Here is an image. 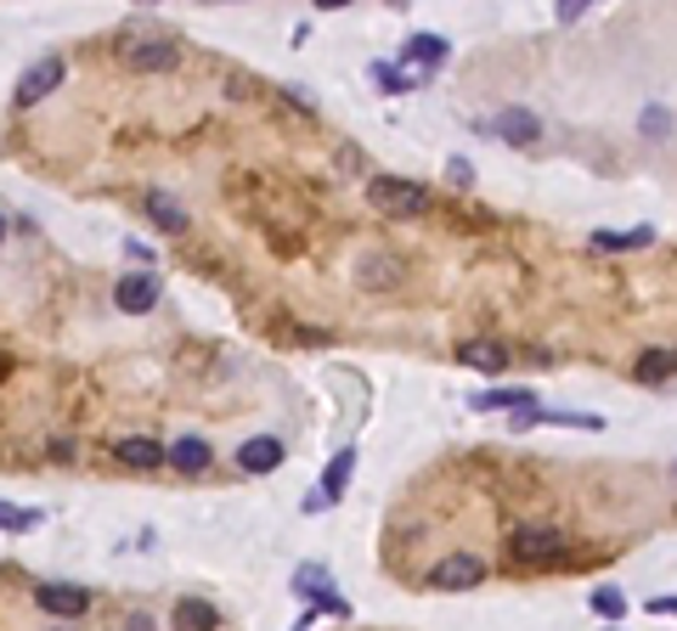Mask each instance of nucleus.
Wrapping results in <instances>:
<instances>
[{"label":"nucleus","instance_id":"obj_12","mask_svg":"<svg viewBox=\"0 0 677 631\" xmlns=\"http://www.w3.org/2000/svg\"><path fill=\"white\" fill-rule=\"evenodd\" d=\"M215 625H220V614L204 598H176V609H169V631H215Z\"/></svg>","mask_w":677,"mask_h":631},{"label":"nucleus","instance_id":"obj_27","mask_svg":"<svg viewBox=\"0 0 677 631\" xmlns=\"http://www.w3.org/2000/svg\"><path fill=\"white\" fill-rule=\"evenodd\" d=\"M644 609H649V614H677V598H649Z\"/></svg>","mask_w":677,"mask_h":631},{"label":"nucleus","instance_id":"obj_26","mask_svg":"<svg viewBox=\"0 0 677 631\" xmlns=\"http://www.w3.org/2000/svg\"><path fill=\"white\" fill-rule=\"evenodd\" d=\"M447 180H452V187H469V180H474V164H469V158H452V164H447Z\"/></svg>","mask_w":677,"mask_h":631},{"label":"nucleus","instance_id":"obj_22","mask_svg":"<svg viewBox=\"0 0 677 631\" xmlns=\"http://www.w3.org/2000/svg\"><path fill=\"white\" fill-rule=\"evenodd\" d=\"M367 73H373V85H379V90H395V97L418 85V73H406V68H395V62H373Z\"/></svg>","mask_w":677,"mask_h":631},{"label":"nucleus","instance_id":"obj_10","mask_svg":"<svg viewBox=\"0 0 677 631\" xmlns=\"http://www.w3.org/2000/svg\"><path fill=\"white\" fill-rule=\"evenodd\" d=\"M401 57H406V62H412V73L423 79V73H435V68L452 57V46H447V34H412Z\"/></svg>","mask_w":677,"mask_h":631},{"label":"nucleus","instance_id":"obj_3","mask_svg":"<svg viewBox=\"0 0 677 631\" xmlns=\"http://www.w3.org/2000/svg\"><path fill=\"white\" fill-rule=\"evenodd\" d=\"M485 581V559L480 553H447L430 564V586L435 592H474Z\"/></svg>","mask_w":677,"mask_h":631},{"label":"nucleus","instance_id":"obj_24","mask_svg":"<svg viewBox=\"0 0 677 631\" xmlns=\"http://www.w3.org/2000/svg\"><path fill=\"white\" fill-rule=\"evenodd\" d=\"M638 125H644V136H666V130H671V114H666V108H644Z\"/></svg>","mask_w":677,"mask_h":631},{"label":"nucleus","instance_id":"obj_19","mask_svg":"<svg viewBox=\"0 0 677 631\" xmlns=\"http://www.w3.org/2000/svg\"><path fill=\"white\" fill-rule=\"evenodd\" d=\"M147 215H153L169 237H181V231H187V209L169 198V193H147Z\"/></svg>","mask_w":677,"mask_h":631},{"label":"nucleus","instance_id":"obj_2","mask_svg":"<svg viewBox=\"0 0 677 631\" xmlns=\"http://www.w3.org/2000/svg\"><path fill=\"white\" fill-rule=\"evenodd\" d=\"M508 553H514L520 564H553L565 553V535L542 519H526V524H514V535H508Z\"/></svg>","mask_w":677,"mask_h":631},{"label":"nucleus","instance_id":"obj_16","mask_svg":"<svg viewBox=\"0 0 677 631\" xmlns=\"http://www.w3.org/2000/svg\"><path fill=\"white\" fill-rule=\"evenodd\" d=\"M458 355H463V367H474V373H502L508 367V349L497 338H469Z\"/></svg>","mask_w":677,"mask_h":631},{"label":"nucleus","instance_id":"obj_13","mask_svg":"<svg viewBox=\"0 0 677 631\" xmlns=\"http://www.w3.org/2000/svg\"><path fill=\"white\" fill-rule=\"evenodd\" d=\"M491 130H497L502 141L526 147V141H537V130H542V125H537V114H531V108H502V114L491 119Z\"/></svg>","mask_w":677,"mask_h":631},{"label":"nucleus","instance_id":"obj_4","mask_svg":"<svg viewBox=\"0 0 677 631\" xmlns=\"http://www.w3.org/2000/svg\"><path fill=\"white\" fill-rule=\"evenodd\" d=\"M294 592H300L311 609H322V614L351 620V603L333 592V581H327V570H322V564H300V570H294Z\"/></svg>","mask_w":677,"mask_h":631},{"label":"nucleus","instance_id":"obj_11","mask_svg":"<svg viewBox=\"0 0 677 631\" xmlns=\"http://www.w3.org/2000/svg\"><path fill=\"white\" fill-rule=\"evenodd\" d=\"M351 474H356V451L345 445V451H338V457L322 469V480H316V496H322V507H333L338 496L351 491Z\"/></svg>","mask_w":677,"mask_h":631},{"label":"nucleus","instance_id":"obj_8","mask_svg":"<svg viewBox=\"0 0 677 631\" xmlns=\"http://www.w3.org/2000/svg\"><path fill=\"white\" fill-rule=\"evenodd\" d=\"M237 469H243V474H272V469H283V440H277V434L243 440V445H237Z\"/></svg>","mask_w":677,"mask_h":631},{"label":"nucleus","instance_id":"obj_29","mask_svg":"<svg viewBox=\"0 0 677 631\" xmlns=\"http://www.w3.org/2000/svg\"><path fill=\"white\" fill-rule=\"evenodd\" d=\"M46 631H68V625H46Z\"/></svg>","mask_w":677,"mask_h":631},{"label":"nucleus","instance_id":"obj_23","mask_svg":"<svg viewBox=\"0 0 677 631\" xmlns=\"http://www.w3.org/2000/svg\"><path fill=\"white\" fill-rule=\"evenodd\" d=\"M587 603H592V614H605V620H621V614H627V598H621L616 586H599Z\"/></svg>","mask_w":677,"mask_h":631},{"label":"nucleus","instance_id":"obj_5","mask_svg":"<svg viewBox=\"0 0 677 631\" xmlns=\"http://www.w3.org/2000/svg\"><path fill=\"white\" fill-rule=\"evenodd\" d=\"M62 73H68V62H62L57 51H51V57H40V62H35V68H29L23 79H18V90H12V102H18V108H35L40 97H51V90L62 85Z\"/></svg>","mask_w":677,"mask_h":631},{"label":"nucleus","instance_id":"obj_9","mask_svg":"<svg viewBox=\"0 0 677 631\" xmlns=\"http://www.w3.org/2000/svg\"><path fill=\"white\" fill-rule=\"evenodd\" d=\"M114 457L125 469H158V463H169V445H158L147 434H125V440H114Z\"/></svg>","mask_w":677,"mask_h":631},{"label":"nucleus","instance_id":"obj_18","mask_svg":"<svg viewBox=\"0 0 677 631\" xmlns=\"http://www.w3.org/2000/svg\"><path fill=\"white\" fill-rule=\"evenodd\" d=\"M356 277H362V288H395L401 283V265L390 254H362L356 259Z\"/></svg>","mask_w":677,"mask_h":631},{"label":"nucleus","instance_id":"obj_21","mask_svg":"<svg viewBox=\"0 0 677 631\" xmlns=\"http://www.w3.org/2000/svg\"><path fill=\"white\" fill-rule=\"evenodd\" d=\"M502 406H537V395L531 390H485V395H474V412H502Z\"/></svg>","mask_w":677,"mask_h":631},{"label":"nucleus","instance_id":"obj_14","mask_svg":"<svg viewBox=\"0 0 677 631\" xmlns=\"http://www.w3.org/2000/svg\"><path fill=\"white\" fill-rule=\"evenodd\" d=\"M176 57H181L176 40H136L125 62H130L136 73H153V68H176Z\"/></svg>","mask_w":677,"mask_h":631},{"label":"nucleus","instance_id":"obj_28","mask_svg":"<svg viewBox=\"0 0 677 631\" xmlns=\"http://www.w3.org/2000/svg\"><path fill=\"white\" fill-rule=\"evenodd\" d=\"M581 7H587V0H565V7H559V23H576V18H581Z\"/></svg>","mask_w":677,"mask_h":631},{"label":"nucleus","instance_id":"obj_30","mask_svg":"<svg viewBox=\"0 0 677 631\" xmlns=\"http://www.w3.org/2000/svg\"><path fill=\"white\" fill-rule=\"evenodd\" d=\"M671 474H677V463H671Z\"/></svg>","mask_w":677,"mask_h":631},{"label":"nucleus","instance_id":"obj_6","mask_svg":"<svg viewBox=\"0 0 677 631\" xmlns=\"http://www.w3.org/2000/svg\"><path fill=\"white\" fill-rule=\"evenodd\" d=\"M35 603L68 625V620H79L85 609H91V592H85V586H73V581H46V586H35Z\"/></svg>","mask_w":677,"mask_h":631},{"label":"nucleus","instance_id":"obj_25","mask_svg":"<svg viewBox=\"0 0 677 631\" xmlns=\"http://www.w3.org/2000/svg\"><path fill=\"white\" fill-rule=\"evenodd\" d=\"M0 524H7V530L18 535V530H35V524H40V513H18V507H7V513H0Z\"/></svg>","mask_w":677,"mask_h":631},{"label":"nucleus","instance_id":"obj_15","mask_svg":"<svg viewBox=\"0 0 677 631\" xmlns=\"http://www.w3.org/2000/svg\"><path fill=\"white\" fill-rule=\"evenodd\" d=\"M209 440H198V434H181L176 445H169V469H181V474H204L209 469Z\"/></svg>","mask_w":677,"mask_h":631},{"label":"nucleus","instance_id":"obj_20","mask_svg":"<svg viewBox=\"0 0 677 631\" xmlns=\"http://www.w3.org/2000/svg\"><path fill=\"white\" fill-rule=\"evenodd\" d=\"M632 373H638L644 384H666V378L677 373V349H644Z\"/></svg>","mask_w":677,"mask_h":631},{"label":"nucleus","instance_id":"obj_7","mask_svg":"<svg viewBox=\"0 0 677 631\" xmlns=\"http://www.w3.org/2000/svg\"><path fill=\"white\" fill-rule=\"evenodd\" d=\"M114 305L125 316H141L158 305V270H125V277L114 283Z\"/></svg>","mask_w":677,"mask_h":631},{"label":"nucleus","instance_id":"obj_17","mask_svg":"<svg viewBox=\"0 0 677 631\" xmlns=\"http://www.w3.org/2000/svg\"><path fill=\"white\" fill-rule=\"evenodd\" d=\"M655 226H627V231H592V248H610V254H632V248H655Z\"/></svg>","mask_w":677,"mask_h":631},{"label":"nucleus","instance_id":"obj_1","mask_svg":"<svg viewBox=\"0 0 677 631\" xmlns=\"http://www.w3.org/2000/svg\"><path fill=\"white\" fill-rule=\"evenodd\" d=\"M367 204L379 215H390V220H412V215L430 209V187H418V180H406V175H373L367 180Z\"/></svg>","mask_w":677,"mask_h":631}]
</instances>
